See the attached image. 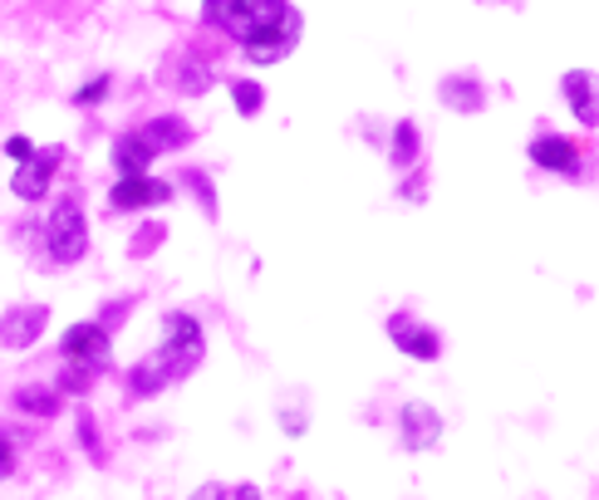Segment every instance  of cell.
I'll use <instances>...</instances> for the list:
<instances>
[{
	"label": "cell",
	"instance_id": "cell-24",
	"mask_svg": "<svg viewBox=\"0 0 599 500\" xmlns=\"http://www.w3.org/2000/svg\"><path fill=\"white\" fill-rule=\"evenodd\" d=\"M226 500H261V491H256V486H236V491H226Z\"/></svg>",
	"mask_w": 599,
	"mask_h": 500
},
{
	"label": "cell",
	"instance_id": "cell-4",
	"mask_svg": "<svg viewBox=\"0 0 599 500\" xmlns=\"http://www.w3.org/2000/svg\"><path fill=\"white\" fill-rule=\"evenodd\" d=\"M560 94H565V104H570L575 123L595 133L599 128V74L595 70H565Z\"/></svg>",
	"mask_w": 599,
	"mask_h": 500
},
{
	"label": "cell",
	"instance_id": "cell-7",
	"mask_svg": "<svg viewBox=\"0 0 599 500\" xmlns=\"http://www.w3.org/2000/svg\"><path fill=\"white\" fill-rule=\"evenodd\" d=\"M173 197V187L157 177H118L109 191L113 211H138V207H163V201Z\"/></svg>",
	"mask_w": 599,
	"mask_h": 500
},
{
	"label": "cell",
	"instance_id": "cell-21",
	"mask_svg": "<svg viewBox=\"0 0 599 500\" xmlns=\"http://www.w3.org/2000/svg\"><path fill=\"white\" fill-rule=\"evenodd\" d=\"M187 187L202 197V207H207V216H217V197H211V181H207V173H187Z\"/></svg>",
	"mask_w": 599,
	"mask_h": 500
},
{
	"label": "cell",
	"instance_id": "cell-19",
	"mask_svg": "<svg viewBox=\"0 0 599 500\" xmlns=\"http://www.w3.org/2000/svg\"><path fill=\"white\" fill-rule=\"evenodd\" d=\"M109 84H113L109 74H94V79H89V84H79V88H74V104H79V108H94V104H104V98H109Z\"/></svg>",
	"mask_w": 599,
	"mask_h": 500
},
{
	"label": "cell",
	"instance_id": "cell-25",
	"mask_svg": "<svg viewBox=\"0 0 599 500\" xmlns=\"http://www.w3.org/2000/svg\"><path fill=\"white\" fill-rule=\"evenodd\" d=\"M192 500H226V486H197V496Z\"/></svg>",
	"mask_w": 599,
	"mask_h": 500
},
{
	"label": "cell",
	"instance_id": "cell-17",
	"mask_svg": "<svg viewBox=\"0 0 599 500\" xmlns=\"http://www.w3.org/2000/svg\"><path fill=\"white\" fill-rule=\"evenodd\" d=\"M231 104H236V113H241V118H256V113H261V104H266V88L256 84V79H236V84H231Z\"/></svg>",
	"mask_w": 599,
	"mask_h": 500
},
{
	"label": "cell",
	"instance_id": "cell-1",
	"mask_svg": "<svg viewBox=\"0 0 599 500\" xmlns=\"http://www.w3.org/2000/svg\"><path fill=\"white\" fill-rule=\"evenodd\" d=\"M202 20L226 30L251 64H280L300 44V10L290 0H207Z\"/></svg>",
	"mask_w": 599,
	"mask_h": 500
},
{
	"label": "cell",
	"instance_id": "cell-5",
	"mask_svg": "<svg viewBox=\"0 0 599 500\" xmlns=\"http://www.w3.org/2000/svg\"><path fill=\"white\" fill-rule=\"evenodd\" d=\"M64 163V147H44V153H35L30 163L16 167V177H10V191H16L20 201H40L44 191H50V177L54 167Z\"/></svg>",
	"mask_w": 599,
	"mask_h": 500
},
{
	"label": "cell",
	"instance_id": "cell-18",
	"mask_svg": "<svg viewBox=\"0 0 599 500\" xmlns=\"http://www.w3.org/2000/svg\"><path fill=\"white\" fill-rule=\"evenodd\" d=\"M177 88H183V94H207L211 88V70L207 64H197V60H183V74H177Z\"/></svg>",
	"mask_w": 599,
	"mask_h": 500
},
{
	"label": "cell",
	"instance_id": "cell-12",
	"mask_svg": "<svg viewBox=\"0 0 599 500\" xmlns=\"http://www.w3.org/2000/svg\"><path fill=\"white\" fill-rule=\"evenodd\" d=\"M437 437H443V417H437L433 407H427V403H409V407H403V447H409V451H427Z\"/></svg>",
	"mask_w": 599,
	"mask_h": 500
},
{
	"label": "cell",
	"instance_id": "cell-15",
	"mask_svg": "<svg viewBox=\"0 0 599 500\" xmlns=\"http://www.w3.org/2000/svg\"><path fill=\"white\" fill-rule=\"evenodd\" d=\"M10 403H16L20 413H30V417H54L60 413V388H50V383H20Z\"/></svg>",
	"mask_w": 599,
	"mask_h": 500
},
{
	"label": "cell",
	"instance_id": "cell-13",
	"mask_svg": "<svg viewBox=\"0 0 599 500\" xmlns=\"http://www.w3.org/2000/svg\"><path fill=\"white\" fill-rule=\"evenodd\" d=\"M153 157H157V147L143 133H118V143H113V167L123 177H148Z\"/></svg>",
	"mask_w": 599,
	"mask_h": 500
},
{
	"label": "cell",
	"instance_id": "cell-9",
	"mask_svg": "<svg viewBox=\"0 0 599 500\" xmlns=\"http://www.w3.org/2000/svg\"><path fill=\"white\" fill-rule=\"evenodd\" d=\"M60 348H64V358L70 363H109V334L99 324H74L70 334L60 338Z\"/></svg>",
	"mask_w": 599,
	"mask_h": 500
},
{
	"label": "cell",
	"instance_id": "cell-20",
	"mask_svg": "<svg viewBox=\"0 0 599 500\" xmlns=\"http://www.w3.org/2000/svg\"><path fill=\"white\" fill-rule=\"evenodd\" d=\"M89 383H94V363H70V368L60 373L64 393H89Z\"/></svg>",
	"mask_w": 599,
	"mask_h": 500
},
{
	"label": "cell",
	"instance_id": "cell-8",
	"mask_svg": "<svg viewBox=\"0 0 599 500\" xmlns=\"http://www.w3.org/2000/svg\"><path fill=\"white\" fill-rule=\"evenodd\" d=\"M44 324H50V310H44V304H16V310H6V320H0V344L30 348Z\"/></svg>",
	"mask_w": 599,
	"mask_h": 500
},
{
	"label": "cell",
	"instance_id": "cell-14",
	"mask_svg": "<svg viewBox=\"0 0 599 500\" xmlns=\"http://www.w3.org/2000/svg\"><path fill=\"white\" fill-rule=\"evenodd\" d=\"M138 133L157 147V153H183V147L192 143V123L177 118V113H157V118H148Z\"/></svg>",
	"mask_w": 599,
	"mask_h": 500
},
{
	"label": "cell",
	"instance_id": "cell-23",
	"mask_svg": "<svg viewBox=\"0 0 599 500\" xmlns=\"http://www.w3.org/2000/svg\"><path fill=\"white\" fill-rule=\"evenodd\" d=\"M79 441H84L89 451H99V437H94V417H89V413H79Z\"/></svg>",
	"mask_w": 599,
	"mask_h": 500
},
{
	"label": "cell",
	"instance_id": "cell-22",
	"mask_svg": "<svg viewBox=\"0 0 599 500\" xmlns=\"http://www.w3.org/2000/svg\"><path fill=\"white\" fill-rule=\"evenodd\" d=\"M6 153H10V163H30V157H35V143H30V138H10Z\"/></svg>",
	"mask_w": 599,
	"mask_h": 500
},
{
	"label": "cell",
	"instance_id": "cell-6",
	"mask_svg": "<svg viewBox=\"0 0 599 500\" xmlns=\"http://www.w3.org/2000/svg\"><path fill=\"white\" fill-rule=\"evenodd\" d=\"M526 153H530V163H536L540 173L580 177V153H575V143H570V138H560V133H536Z\"/></svg>",
	"mask_w": 599,
	"mask_h": 500
},
{
	"label": "cell",
	"instance_id": "cell-2",
	"mask_svg": "<svg viewBox=\"0 0 599 500\" xmlns=\"http://www.w3.org/2000/svg\"><path fill=\"white\" fill-rule=\"evenodd\" d=\"M197 363H202V324L177 310V314H167V344L128 368V393L153 397V393H163L167 383L187 378Z\"/></svg>",
	"mask_w": 599,
	"mask_h": 500
},
{
	"label": "cell",
	"instance_id": "cell-3",
	"mask_svg": "<svg viewBox=\"0 0 599 500\" xmlns=\"http://www.w3.org/2000/svg\"><path fill=\"white\" fill-rule=\"evenodd\" d=\"M44 241H50V256L60 260V265L84 260V250H89L84 207H79V201H60V207L50 211V231H44Z\"/></svg>",
	"mask_w": 599,
	"mask_h": 500
},
{
	"label": "cell",
	"instance_id": "cell-11",
	"mask_svg": "<svg viewBox=\"0 0 599 500\" xmlns=\"http://www.w3.org/2000/svg\"><path fill=\"white\" fill-rule=\"evenodd\" d=\"M389 338L409 358H423V363H433L437 354H443V338H437L427 324H413V320H389Z\"/></svg>",
	"mask_w": 599,
	"mask_h": 500
},
{
	"label": "cell",
	"instance_id": "cell-10",
	"mask_svg": "<svg viewBox=\"0 0 599 500\" xmlns=\"http://www.w3.org/2000/svg\"><path fill=\"white\" fill-rule=\"evenodd\" d=\"M437 98H443V108H452V113H482L487 108V88H482L477 74H447L443 84H437Z\"/></svg>",
	"mask_w": 599,
	"mask_h": 500
},
{
	"label": "cell",
	"instance_id": "cell-16",
	"mask_svg": "<svg viewBox=\"0 0 599 500\" xmlns=\"http://www.w3.org/2000/svg\"><path fill=\"white\" fill-rule=\"evenodd\" d=\"M417 147H423V133H417V123H413V118H403L399 128H393V143H389L393 173H403V167H413V163H417Z\"/></svg>",
	"mask_w": 599,
	"mask_h": 500
}]
</instances>
